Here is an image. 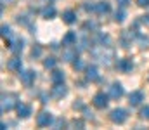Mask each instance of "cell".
<instances>
[{
  "label": "cell",
  "instance_id": "obj_1",
  "mask_svg": "<svg viewBox=\"0 0 149 130\" xmlns=\"http://www.w3.org/2000/svg\"><path fill=\"white\" fill-rule=\"evenodd\" d=\"M92 56H94L97 61H101L102 64H109V61L113 59L114 52H113V49H109V45H97V47L92 50Z\"/></svg>",
  "mask_w": 149,
  "mask_h": 130
},
{
  "label": "cell",
  "instance_id": "obj_2",
  "mask_svg": "<svg viewBox=\"0 0 149 130\" xmlns=\"http://www.w3.org/2000/svg\"><path fill=\"white\" fill-rule=\"evenodd\" d=\"M16 104V95L14 94H2V101H0V108H2V113H9L10 109H14Z\"/></svg>",
  "mask_w": 149,
  "mask_h": 130
},
{
  "label": "cell",
  "instance_id": "obj_3",
  "mask_svg": "<svg viewBox=\"0 0 149 130\" xmlns=\"http://www.w3.org/2000/svg\"><path fill=\"white\" fill-rule=\"evenodd\" d=\"M127 118H128V115H127V109H123V108H116V109L111 111V122L113 123L121 125Z\"/></svg>",
  "mask_w": 149,
  "mask_h": 130
},
{
  "label": "cell",
  "instance_id": "obj_4",
  "mask_svg": "<svg viewBox=\"0 0 149 130\" xmlns=\"http://www.w3.org/2000/svg\"><path fill=\"white\" fill-rule=\"evenodd\" d=\"M7 45H9V50L12 54H19L23 50V38L21 37H10L7 40Z\"/></svg>",
  "mask_w": 149,
  "mask_h": 130
},
{
  "label": "cell",
  "instance_id": "obj_5",
  "mask_svg": "<svg viewBox=\"0 0 149 130\" xmlns=\"http://www.w3.org/2000/svg\"><path fill=\"white\" fill-rule=\"evenodd\" d=\"M19 78H21V82H23L26 87H31V85H33V82H35V78H37V73H35L33 70L19 71Z\"/></svg>",
  "mask_w": 149,
  "mask_h": 130
},
{
  "label": "cell",
  "instance_id": "obj_6",
  "mask_svg": "<svg viewBox=\"0 0 149 130\" xmlns=\"http://www.w3.org/2000/svg\"><path fill=\"white\" fill-rule=\"evenodd\" d=\"M116 68H118L120 71H123V73H130V71L134 70V61H132L130 57H123V59H120V61L116 63Z\"/></svg>",
  "mask_w": 149,
  "mask_h": 130
},
{
  "label": "cell",
  "instance_id": "obj_7",
  "mask_svg": "<svg viewBox=\"0 0 149 130\" xmlns=\"http://www.w3.org/2000/svg\"><path fill=\"white\" fill-rule=\"evenodd\" d=\"M78 49L76 47H71V45H68L66 49H64V52H63V61H66V63H71L74 59H78Z\"/></svg>",
  "mask_w": 149,
  "mask_h": 130
},
{
  "label": "cell",
  "instance_id": "obj_8",
  "mask_svg": "<svg viewBox=\"0 0 149 130\" xmlns=\"http://www.w3.org/2000/svg\"><path fill=\"white\" fill-rule=\"evenodd\" d=\"M92 102H94V106H95V108L102 109V108H106V106H108V95H106L104 92H97V94L94 95Z\"/></svg>",
  "mask_w": 149,
  "mask_h": 130
},
{
  "label": "cell",
  "instance_id": "obj_9",
  "mask_svg": "<svg viewBox=\"0 0 149 130\" xmlns=\"http://www.w3.org/2000/svg\"><path fill=\"white\" fill-rule=\"evenodd\" d=\"M52 123V115L49 111H42L37 116V125L38 127H49Z\"/></svg>",
  "mask_w": 149,
  "mask_h": 130
},
{
  "label": "cell",
  "instance_id": "obj_10",
  "mask_svg": "<svg viewBox=\"0 0 149 130\" xmlns=\"http://www.w3.org/2000/svg\"><path fill=\"white\" fill-rule=\"evenodd\" d=\"M142 101H144V94H142L141 90H134V92L128 95V102H130V106H139Z\"/></svg>",
  "mask_w": 149,
  "mask_h": 130
},
{
  "label": "cell",
  "instance_id": "obj_11",
  "mask_svg": "<svg viewBox=\"0 0 149 130\" xmlns=\"http://www.w3.org/2000/svg\"><path fill=\"white\" fill-rule=\"evenodd\" d=\"M21 68H23V63H21L19 57H12V59H9V63H7V70H10V71H14V73H19Z\"/></svg>",
  "mask_w": 149,
  "mask_h": 130
},
{
  "label": "cell",
  "instance_id": "obj_12",
  "mask_svg": "<svg viewBox=\"0 0 149 130\" xmlns=\"http://www.w3.org/2000/svg\"><path fill=\"white\" fill-rule=\"evenodd\" d=\"M66 94H68V88L64 87V83H57L52 88V97H56V99H63Z\"/></svg>",
  "mask_w": 149,
  "mask_h": 130
},
{
  "label": "cell",
  "instance_id": "obj_13",
  "mask_svg": "<svg viewBox=\"0 0 149 130\" xmlns=\"http://www.w3.org/2000/svg\"><path fill=\"white\" fill-rule=\"evenodd\" d=\"M109 95H111L113 99H120L123 95V87H121V83H118V82L111 83V87H109Z\"/></svg>",
  "mask_w": 149,
  "mask_h": 130
},
{
  "label": "cell",
  "instance_id": "obj_14",
  "mask_svg": "<svg viewBox=\"0 0 149 130\" xmlns=\"http://www.w3.org/2000/svg\"><path fill=\"white\" fill-rule=\"evenodd\" d=\"M30 115H31V108L24 102H19L17 104V116L19 118H28Z\"/></svg>",
  "mask_w": 149,
  "mask_h": 130
},
{
  "label": "cell",
  "instance_id": "obj_15",
  "mask_svg": "<svg viewBox=\"0 0 149 130\" xmlns=\"http://www.w3.org/2000/svg\"><path fill=\"white\" fill-rule=\"evenodd\" d=\"M85 76H87V80H90V82H97V80H99V70H97L95 66H88Z\"/></svg>",
  "mask_w": 149,
  "mask_h": 130
},
{
  "label": "cell",
  "instance_id": "obj_16",
  "mask_svg": "<svg viewBox=\"0 0 149 130\" xmlns=\"http://www.w3.org/2000/svg\"><path fill=\"white\" fill-rule=\"evenodd\" d=\"M50 80H52L54 85H57V83H64V73L59 71V70H54L52 75H50Z\"/></svg>",
  "mask_w": 149,
  "mask_h": 130
},
{
  "label": "cell",
  "instance_id": "obj_17",
  "mask_svg": "<svg viewBox=\"0 0 149 130\" xmlns=\"http://www.w3.org/2000/svg\"><path fill=\"white\" fill-rule=\"evenodd\" d=\"M63 21H64L66 24H73L74 21H76V14H74V10H71V9L64 10V12H63Z\"/></svg>",
  "mask_w": 149,
  "mask_h": 130
},
{
  "label": "cell",
  "instance_id": "obj_18",
  "mask_svg": "<svg viewBox=\"0 0 149 130\" xmlns=\"http://www.w3.org/2000/svg\"><path fill=\"white\" fill-rule=\"evenodd\" d=\"M78 42V37H76V33L74 31H68L66 35H64V38H63V45H73V43Z\"/></svg>",
  "mask_w": 149,
  "mask_h": 130
},
{
  "label": "cell",
  "instance_id": "obj_19",
  "mask_svg": "<svg viewBox=\"0 0 149 130\" xmlns=\"http://www.w3.org/2000/svg\"><path fill=\"white\" fill-rule=\"evenodd\" d=\"M109 9H111V7H109L108 2H97V3H95V12H97V14H108Z\"/></svg>",
  "mask_w": 149,
  "mask_h": 130
},
{
  "label": "cell",
  "instance_id": "obj_20",
  "mask_svg": "<svg viewBox=\"0 0 149 130\" xmlns=\"http://www.w3.org/2000/svg\"><path fill=\"white\" fill-rule=\"evenodd\" d=\"M42 16H43L45 19H52V17L56 16V7H52V5H47V7H43V10H42Z\"/></svg>",
  "mask_w": 149,
  "mask_h": 130
},
{
  "label": "cell",
  "instance_id": "obj_21",
  "mask_svg": "<svg viewBox=\"0 0 149 130\" xmlns=\"http://www.w3.org/2000/svg\"><path fill=\"white\" fill-rule=\"evenodd\" d=\"M125 17H127L125 7H120V9L114 12V21H116V23H123V21H125Z\"/></svg>",
  "mask_w": 149,
  "mask_h": 130
},
{
  "label": "cell",
  "instance_id": "obj_22",
  "mask_svg": "<svg viewBox=\"0 0 149 130\" xmlns=\"http://www.w3.org/2000/svg\"><path fill=\"white\" fill-rule=\"evenodd\" d=\"M56 64H57V59H56V57H47V59L43 61V68H47V70H54Z\"/></svg>",
  "mask_w": 149,
  "mask_h": 130
},
{
  "label": "cell",
  "instance_id": "obj_23",
  "mask_svg": "<svg viewBox=\"0 0 149 130\" xmlns=\"http://www.w3.org/2000/svg\"><path fill=\"white\" fill-rule=\"evenodd\" d=\"M88 45H90V42H88L87 35L83 33L81 38H80V42H78V50H85V49H88Z\"/></svg>",
  "mask_w": 149,
  "mask_h": 130
},
{
  "label": "cell",
  "instance_id": "obj_24",
  "mask_svg": "<svg viewBox=\"0 0 149 130\" xmlns=\"http://www.w3.org/2000/svg\"><path fill=\"white\" fill-rule=\"evenodd\" d=\"M95 43H97V45H104V43L108 45V43H109V37L104 35V33H97V37H95Z\"/></svg>",
  "mask_w": 149,
  "mask_h": 130
},
{
  "label": "cell",
  "instance_id": "obj_25",
  "mask_svg": "<svg viewBox=\"0 0 149 130\" xmlns=\"http://www.w3.org/2000/svg\"><path fill=\"white\" fill-rule=\"evenodd\" d=\"M2 37H3L5 40H9V38L12 37V31H10V28H9L7 24H3V26H2Z\"/></svg>",
  "mask_w": 149,
  "mask_h": 130
},
{
  "label": "cell",
  "instance_id": "obj_26",
  "mask_svg": "<svg viewBox=\"0 0 149 130\" xmlns=\"http://www.w3.org/2000/svg\"><path fill=\"white\" fill-rule=\"evenodd\" d=\"M139 43H141V49H148V47H149V38H148V37L139 35Z\"/></svg>",
  "mask_w": 149,
  "mask_h": 130
},
{
  "label": "cell",
  "instance_id": "obj_27",
  "mask_svg": "<svg viewBox=\"0 0 149 130\" xmlns=\"http://www.w3.org/2000/svg\"><path fill=\"white\" fill-rule=\"evenodd\" d=\"M40 56H42V47L40 45H35L31 49V57H40Z\"/></svg>",
  "mask_w": 149,
  "mask_h": 130
},
{
  "label": "cell",
  "instance_id": "obj_28",
  "mask_svg": "<svg viewBox=\"0 0 149 130\" xmlns=\"http://www.w3.org/2000/svg\"><path fill=\"white\" fill-rule=\"evenodd\" d=\"M83 66H85V64H83V61H81V59H74V61H73V68L76 70V71L83 70Z\"/></svg>",
  "mask_w": 149,
  "mask_h": 130
},
{
  "label": "cell",
  "instance_id": "obj_29",
  "mask_svg": "<svg viewBox=\"0 0 149 130\" xmlns=\"http://www.w3.org/2000/svg\"><path fill=\"white\" fill-rule=\"evenodd\" d=\"M141 118H144V120H149V106H144L142 109H141Z\"/></svg>",
  "mask_w": 149,
  "mask_h": 130
},
{
  "label": "cell",
  "instance_id": "obj_30",
  "mask_svg": "<svg viewBox=\"0 0 149 130\" xmlns=\"http://www.w3.org/2000/svg\"><path fill=\"white\" fill-rule=\"evenodd\" d=\"M83 9H85L87 12H95V3H90V2H85V5H83Z\"/></svg>",
  "mask_w": 149,
  "mask_h": 130
},
{
  "label": "cell",
  "instance_id": "obj_31",
  "mask_svg": "<svg viewBox=\"0 0 149 130\" xmlns=\"http://www.w3.org/2000/svg\"><path fill=\"white\" fill-rule=\"evenodd\" d=\"M85 28H90V30H97V23H95V21H87V23H85Z\"/></svg>",
  "mask_w": 149,
  "mask_h": 130
},
{
  "label": "cell",
  "instance_id": "obj_32",
  "mask_svg": "<svg viewBox=\"0 0 149 130\" xmlns=\"http://www.w3.org/2000/svg\"><path fill=\"white\" fill-rule=\"evenodd\" d=\"M135 2H137L139 7H148L149 5V0H135Z\"/></svg>",
  "mask_w": 149,
  "mask_h": 130
},
{
  "label": "cell",
  "instance_id": "obj_33",
  "mask_svg": "<svg viewBox=\"0 0 149 130\" xmlns=\"http://www.w3.org/2000/svg\"><path fill=\"white\" fill-rule=\"evenodd\" d=\"M54 125H56V129H61V127H64V120H63V118H59V120H56V123H54Z\"/></svg>",
  "mask_w": 149,
  "mask_h": 130
},
{
  "label": "cell",
  "instance_id": "obj_34",
  "mask_svg": "<svg viewBox=\"0 0 149 130\" xmlns=\"http://www.w3.org/2000/svg\"><path fill=\"white\" fill-rule=\"evenodd\" d=\"M116 2H118V5H120V7H127V5L130 3V0H116Z\"/></svg>",
  "mask_w": 149,
  "mask_h": 130
},
{
  "label": "cell",
  "instance_id": "obj_35",
  "mask_svg": "<svg viewBox=\"0 0 149 130\" xmlns=\"http://www.w3.org/2000/svg\"><path fill=\"white\" fill-rule=\"evenodd\" d=\"M73 127H78V129H81V127H83V122H81V120H74V122H73Z\"/></svg>",
  "mask_w": 149,
  "mask_h": 130
},
{
  "label": "cell",
  "instance_id": "obj_36",
  "mask_svg": "<svg viewBox=\"0 0 149 130\" xmlns=\"http://www.w3.org/2000/svg\"><path fill=\"white\" fill-rule=\"evenodd\" d=\"M83 113H85V118H92V111H88L87 108H83Z\"/></svg>",
  "mask_w": 149,
  "mask_h": 130
},
{
  "label": "cell",
  "instance_id": "obj_37",
  "mask_svg": "<svg viewBox=\"0 0 149 130\" xmlns=\"http://www.w3.org/2000/svg\"><path fill=\"white\" fill-rule=\"evenodd\" d=\"M73 108H74V109H83L85 106H83L81 102H74V104H73Z\"/></svg>",
  "mask_w": 149,
  "mask_h": 130
},
{
  "label": "cell",
  "instance_id": "obj_38",
  "mask_svg": "<svg viewBox=\"0 0 149 130\" xmlns=\"http://www.w3.org/2000/svg\"><path fill=\"white\" fill-rule=\"evenodd\" d=\"M141 21H142L144 24H148V26H149V16H142V19H141Z\"/></svg>",
  "mask_w": 149,
  "mask_h": 130
},
{
  "label": "cell",
  "instance_id": "obj_39",
  "mask_svg": "<svg viewBox=\"0 0 149 130\" xmlns=\"http://www.w3.org/2000/svg\"><path fill=\"white\" fill-rule=\"evenodd\" d=\"M12 0H2V5H5V3H10Z\"/></svg>",
  "mask_w": 149,
  "mask_h": 130
},
{
  "label": "cell",
  "instance_id": "obj_40",
  "mask_svg": "<svg viewBox=\"0 0 149 130\" xmlns=\"http://www.w3.org/2000/svg\"><path fill=\"white\" fill-rule=\"evenodd\" d=\"M43 2H47V3H50V2H52V0H43Z\"/></svg>",
  "mask_w": 149,
  "mask_h": 130
}]
</instances>
